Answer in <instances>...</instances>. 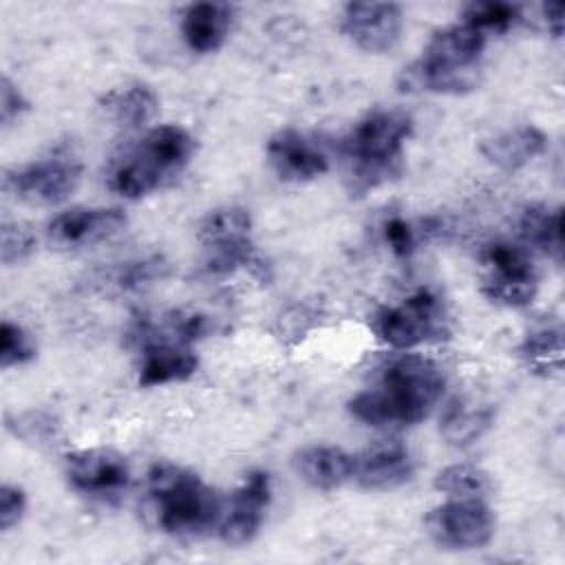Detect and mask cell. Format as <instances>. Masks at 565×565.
<instances>
[{
  "label": "cell",
  "mask_w": 565,
  "mask_h": 565,
  "mask_svg": "<svg viewBox=\"0 0 565 565\" xmlns=\"http://www.w3.org/2000/svg\"><path fill=\"white\" fill-rule=\"evenodd\" d=\"M413 119L399 108L366 113L342 139L340 157L351 194H364L397 177Z\"/></svg>",
  "instance_id": "obj_2"
},
{
  "label": "cell",
  "mask_w": 565,
  "mask_h": 565,
  "mask_svg": "<svg viewBox=\"0 0 565 565\" xmlns=\"http://www.w3.org/2000/svg\"><path fill=\"white\" fill-rule=\"evenodd\" d=\"M521 20V7L514 2H499V0H488V2H470L463 7V24L477 29L479 33H503L512 29Z\"/></svg>",
  "instance_id": "obj_27"
},
{
  "label": "cell",
  "mask_w": 565,
  "mask_h": 565,
  "mask_svg": "<svg viewBox=\"0 0 565 565\" xmlns=\"http://www.w3.org/2000/svg\"><path fill=\"white\" fill-rule=\"evenodd\" d=\"M163 274L166 263L159 256H141L113 265L102 282H106V287H115L117 291H137L163 278Z\"/></svg>",
  "instance_id": "obj_26"
},
{
  "label": "cell",
  "mask_w": 565,
  "mask_h": 565,
  "mask_svg": "<svg viewBox=\"0 0 565 565\" xmlns=\"http://www.w3.org/2000/svg\"><path fill=\"white\" fill-rule=\"evenodd\" d=\"M26 510V494L15 483H2L0 488V530L9 532L20 523Z\"/></svg>",
  "instance_id": "obj_32"
},
{
  "label": "cell",
  "mask_w": 565,
  "mask_h": 565,
  "mask_svg": "<svg viewBox=\"0 0 565 565\" xmlns=\"http://www.w3.org/2000/svg\"><path fill=\"white\" fill-rule=\"evenodd\" d=\"M413 457L399 441H377L353 455V479L364 490H393L413 477Z\"/></svg>",
  "instance_id": "obj_17"
},
{
  "label": "cell",
  "mask_w": 565,
  "mask_h": 565,
  "mask_svg": "<svg viewBox=\"0 0 565 565\" xmlns=\"http://www.w3.org/2000/svg\"><path fill=\"white\" fill-rule=\"evenodd\" d=\"M35 249V234L18 221H4L0 230V258L4 265H18Z\"/></svg>",
  "instance_id": "obj_30"
},
{
  "label": "cell",
  "mask_w": 565,
  "mask_h": 565,
  "mask_svg": "<svg viewBox=\"0 0 565 565\" xmlns=\"http://www.w3.org/2000/svg\"><path fill=\"white\" fill-rule=\"evenodd\" d=\"M146 494L157 525L174 536L207 532L221 521L225 508L212 486L196 472L174 463H154L150 468Z\"/></svg>",
  "instance_id": "obj_4"
},
{
  "label": "cell",
  "mask_w": 565,
  "mask_h": 565,
  "mask_svg": "<svg viewBox=\"0 0 565 565\" xmlns=\"http://www.w3.org/2000/svg\"><path fill=\"white\" fill-rule=\"evenodd\" d=\"M547 150V135L534 124L505 128L481 143V154L503 172H516L530 166Z\"/></svg>",
  "instance_id": "obj_19"
},
{
  "label": "cell",
  "mask_w": 565,
  "mask_h": 565,
  "mask_svg": "<svg viewBox=\"0 0 565 565\" xmlns=\"http://www.w3.org/2000/svg\"><path fill=\"white\" fill-rule=\"evenodd\" d=\"M199 369V358L192 344L177 340L170 333H148L143 335L139 353V386H163L190 380Z\"/></svg>",
  "instance_id": "obj_15"
},
{
  "label": "cell",
  "mask_w": 565,
  "mask_h": 565,
  "mask_svg": "<svg viewBox=\"0 0 565 565\" xmlns=\"http://www.w3.org/2000/svg\"><path fill=\"white\" fill-rule=\"evenodd\" d=\"M196 238L203 247L205 269L216 276L234 274L256 258L252 216L245 207L225 205L207 212L199 223Z\"/></svg>",
  "instance_id": "obj_8"
},
{
  "label": "cell",
  "mask_w": 565,
  "mask_h": 565,
  "mask_svg": "<svg viewBox=\"0 0 565 565\" xmlns=\"http://www.w3.org/2000/svg\"><path fill=\"white\" fill-rule=\"evenodd\" d=\"M435 490L452 499H486L492 490V479L481 466L450 463L437 472Z\"/></svg>",
  "instance_id": "obj_25"
},
{
  "label": "cell",
  "mask_w": 565,
  "mask_h": 565,
  "mask_svg": "<svg viewBox=\"0 0 565 565\" xmlns=\"http://www.w3.org/2000/svg\"><path fill=\"white\" fill-rule=\"evenodd\" d=\"M371 329L377 340L393 349H413L448 338L450 318L435 291L419 289L395 305L377 309L371 318Z\"/></svg>",
  "instance_id": "obj_6"
},
{
  "label": "cell",
  "mask_w": 565,
  "mask_h": 565,
  "mask_svg": "<svg viewBox=\"0 0 565 565\" xmlns=\"http://www.w3.org/2000/svg\"><path fill=\"white\" fill-rule=\"evenodd\" d=\"M483 49L486 35L463 22L437 29L406 71L408 84L437 95H463L479 84Z\"/></svg>",
  "instance_id": "obj_5"
},
{
  "label": "cell",
  "mask_w": 565,
  "mask_h": 565,
  "mask_svg": "<svg viewBox=\"0 0 565 565\" xmlns=\"http://www.w3.org/2000/svg\"><path fill=\"white\" fill-rule=\"evenodd\" d=\"M35 358V344L22 324L2 320L0 324V366L11 369Z\"/></svg>",
  "instance_id": "obj_28"
},
{
  "label": "cell",
  "mask_w": 565,
  "mask_h": 565,
  "mask_svg": "<svg viewBox=\"0 0 565 565\" xmlns=\"http://www.w3.org/2000/svg\"><path fill=\"white\" fill-rule=\"evenodd\" d=\"M384 232V241L391 247V252L399 258H406L415 252V232L411 227L408 221H404L402 216H391L384 221L382 225Z\"/></svg>",
  "instance_id": "obj_31"
},
{
  "label": "cell",
  "mask_w": 565,
  "mask_h": 565,
  "mask_svg": "<svg viewBox=\"0 0 565 565\" xmlns=\"http://www.w3.org/2000/svg\"><path fill=\"white\" fill-rule=\"evenodd\" d=\"M234 9L227 2H196L181 15V35L192 53L218 51L232 29Z\"/></svg>",
  "instance_id": "obj_21"
},
{
  "label": "cell",
  "mask_w": 565,
  "mask_h": 565,
  "mask_svg": "<svg viewBox=\"0 0 565 565\" xmlns=\"http://www.w3.org/2000/svg\"><path fill=\"white\" fill-rule=\"evenodd\" d=\"M82 163L71 152H51L4 174V190L31 205L66 201L82 181Z\"/></svg>",
  "instance_id": "obj_9"
},
{
  "label": "cell",
  "mask_w": 565,
  "mask_h": 565,
  "mask_svg": "<svg viewBox=\"0 0 565 565\" xmlns=\"http://www.w3.org/2000/svg\"><path fill=\"white\" fill-rule=\"evenodd\" d=\"M126 223L119 207H71L49 221L46 238L62 249H79L110 241Z\"/></svg>",
  "instance_id": "obj_14"
},
{
  "label": "cell",
  "mask_w": 565,
  "mask_h": 565,
  "mask_svg": "<svg viewBox=\"0 0 565 565\" xmlns=\"http://www.w3.org/2000/svg\"><path fill=\"white\" fill-rule=\"evenodd\" d=\"M563 331L558 324L532 329L521 342V358L527 369L541 375H552L563 369Z\"/></svg>",
  "instance_id": "obj_24"
},
{
  "label": "cell",
  "mask_w": 565,
  "mask_h": 565,
  "mask_svg": "<svg viewBox=\"0 0 565 565\" xmlns=\"http://www.w3.org/2000/svg\"><path fill=\"white\" fill-rule=\"evenodd\" d=\"M481 294L510 309L532 305L539 294V271L530 249L508 241L488 243L481 252Z\"/></svg>",
  "instance_id": "obj_7"
},
{
  "label": "cell",
  "mask_w": 565,
  "mask_h": 565,
  "mask_svg": "<svg viewBox=\"0 0 565 565\" xmlns=\"http://www.w3.org/2000/svg\"><path fill=\"white\" fill-rule=\"evenodd\" d=\"M523 247H532L556 263L563 260V210L550 205H527L519 216Z\"/></svg>",
  "instance_id": "obj_23"
},
{
  "label": "cell",
  "mask_w": 565,
  "mask_h": 565,
  "mask_svg": "<svg viewBox=\"0 0 565 565\" xmlns=\"http://www.w3.org/2000/svg\"><path fill=\"white\" fill-rule=\"evenodd\" d=\"M267 161L282 181H311L329 170V157L298 128H280L267 141Z\"/></svg>",
  "instance_id": "obj_16"
},
{
  "label": "cell",
  "mask_w": 565,
  "mask_h": 565,
  "mask_svg": "<svg viewBox=\"0 0 565 565\" xmlns=\"http://www.w3.org/2000/svg\"><path fill=\"white\" fill-rule=\"evenodd\" d=\"M424 525L439 547L468 552L492 541L497 519L483 499L448 497L426 514Z\"/></svg>",
  "instance_id": "obj_10"
},
{
  "label": "cell",
  "mask_w": 565,
  "mask_h": 565,
  "mask_svg": "<svg viewBox=\"0 0 565 565\" xmlns=\"http://www.w3.org/2000/svg\"><path fill=\"white\" fill-rule=\"evenodd\" d=\"M271 501V477L265 470H252L234 490L218 521V536L225 545H245L254 541L265 521Z\"/></svg>",
  "instance_id": "obj_13"
},
{
  "label": "cell",
  "mask_w": 565,
  "mask_h": 565,
  "mask_svg": "<svg viewBox=\"0 0 565 565\" xmlns=\"http://www.w3.org/2000/svg\"><path fill=\"white\" fill-rule=\"evenodd\" d=\"M296 475L313 490H335L353 479V455L340 446L311 444L294 452Z\"/></svg>",
  "instance_id": "obj_18"
},
{
  "label": "cell",
  "mask_w": 565,
  "mask_h": 565,
  "mask_svg": "<svg viewBox=\"0 0 565 565\" xmlns=\"http://www.w3.org/2000/svg\"><path fill=\"white\" fill-rule=\"evenodd\" d=\"M342 33L364 53H391L404 31V13L395 2H349L340 15Z\"/></svg>",
  "instance_id": "obj_11"
},
{
  "label": "cell",
  "mask_w": 565,
  "mask_h": 565,
  "mask_svg": "<svg viewBox=\"0 0 565 565\" xmlns=\"http://www.w3.org/2000/svg\"><path fill=\"white\" fill-rule=\"evenodd\" d=\"M99 110L113 126L124 130H139L157 117L159 97L152 86L130 82L104 93L99 99Z\"/></svg>",
  "instance_id": "obj_22"
},
{
  "label": "cell",
  "mask_w": 565,
  "mask_h": 565,
  "mask_svg": "<svg viewBox=\"0 0 565 565\" xmlns=\"http://www.w3.org/2000/svg\"><path fill=\"white\" fill-rule=\"evenodd\" d=\"M64 475L75 492L86 497H115L130 483V463L115 448L93 446L75 450L64 461Z\"/></svg>",
  "instance_id": "obj_12"
},
{
  "label": "cell",
  "mask_w": 565,
  "mask_h": 565,
  "mask_svg": "<svg viewBox=\"0 0 565 565\" xmlns=\"http://www.w3.org/2000/svg\"><path fill=\"white\" fill-rule=\"evenodd\" d=\"M7 428L26 441L33 444H51L57 435V424L51 415L40 413V411H26V413H15L7 417Z\"/></svg>",
  "instance_id": "obj_29"
},
{
  "label": "cell",
  "mask_w": 565,
  "mask_h": 565,
  "mask_svg": "<svg viewBox=\"0 0 565 565\" xmlns=\"http://www.w3.org/2000/svg\"><path fill=\"white\" fill-rule=\"evenodd\" d=\"M446 386L441 366L424 355L388 362L377 382L349 402V413L373 428L413 426L430 415Z\"/></svg>",
  "instance_id": "obj_1"
},
{
  "label": "cell",
  "mask_w": 565,
  "mask_h": 565,
  "mask_svg": "<svg viewBox=\"0 0 565 565\" xmlns=\"http://www.w3.org/2000/svg\"><path fill=\"white\" fill-rule=\"evenodd\" d=\"M543 15H545V24H547L550 33L554 38H561L563 35V4L561 2L543 4Z\"/></svg>",
  "instance_id": "obj_34"
},
{
  "label": "cell",
  "mask_w": 565,
  "mask_h": 565,
  "mask_svg": "<svg viewBox=\"0 0 565 565\" xmlns=\"http://www.w3.org/2000/svg\"><path fill=\"white\" fill-rule=\"evenodd\" d=\"M26 108H29V102L24 99L22 90L4 75L2 82H0V121H2V128L13 126L24 115Z\"/></svg>",
  "instance_id": "obj_33"
},
{
  "label": "cell",
  "mask_w": 565,
  "mask_h": 565,
  "mask_svg": "<svg viewBox=\"0 0 565 565\" xmlns=\"http://www.w3.org/2000/svg\"><path fill=\"white\" fill-rule=\"evenodd\" d=\"M494 424V406L468 397V395H457L450 399L439 417V435L444 441L452 448H468L477 444Z\"/></svg>",
  "instance_id": "obj_20"
},
{
  "label": "cell",
  "mask_w": 565,
  "mask_h": 565,
  "mask_svg": "<svg viewBox=\"0 0 565 565\" xmlns=\"http://www.w3.org/2000/svg\"><path fill=\"white\" fill-rule=\"evenodd\" d=\"M196 139L179 124L146 130L108 168V188L124 199H141L172 181L192 161Z\"/></svg>",
  "instance_id": "obj_3"
}]
</instances>
